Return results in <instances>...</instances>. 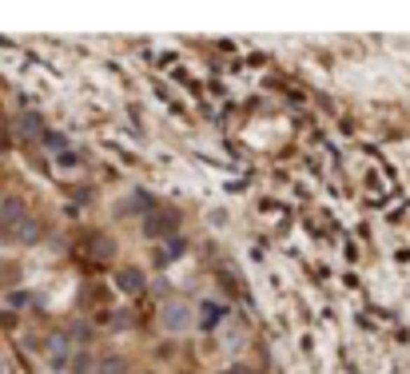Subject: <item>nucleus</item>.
<instances>
[{"instance_id":"39448f33","label":"nucleus","mask_w":410,"mask_h":374,"mask_svg":"<svg viewBox=\"0 0 410 374\" xmlns=\"http://www.w3.org/2000/svg\"><path fill=\"white\" fill-rule=\"evenodd\" d=\"M72 374H92V354H88V350H76V359H72Z\"/></svg>"},{"instance_id":"9b49d317","label":"nucleus","mask_w":410,"mask_h":374,"mask_svg":"<svg viewBox=\"0 0 410 374\" xmlns=\"http://www.w3.org/2000/svg\"><path fill=\"white\" fill-rule=\"evenodd\" d=\"M0 370H4V366H0Z\"/></svg>"},{"instance_id":"1a4fd4ad","label":"nucleus","mask_w":410,"mask_h":374,"mask_svg":"<svg viewBox=\"0 0 410 374\" xmlns=\"http://www.w3.org/2000/svg\"><path fill=\"white\" fill-rule=\"evenodd\" d=\"M60 167H68V172L76 167V155H72V151H64V155H60Z\"/></svg>"},{"instance_id":"9d476101","label":"nucleus","mask_w":410,"mask_h":374,"mask_svg":"<svg viewBox=\"0 0 410 374\" xmlns=\"http://www.w3.org/2000/svg\"><path fill=\"white\" fill-rule=\"evenodd\" d=\"M219 374H247V370H239V366H235V370H219Z\"/></svg>"},{"instance_id":"20e7f679","label":"nucleus","mask_w":410,"mask_h":374,"mask_svg":"<svg viewBox=\"0 0 410 374\" xmlns=\"http://www.w3.org/2000/svg\"><path fill=\"white\" fill-rule=\"evenodd\" d=\"M116 287L128 291V295H136V291L144 287V271H139V267H120V271H116Z\"/></svg>"},{"instance_id":"0eeeda50","label":"nucleus","mask_w":410,"mask_h":374,"mask_svg":"<svg viewBox=\"0 0 410 374\" xmlns=\"http://www.w3.org/2000/svg\"><path fill=\"white\" fill-rule=\"evenodd\" d=\"M100 374H124V362L120 359H104L100 362Z\"/></svg>"},{"instance_id":"6e6552de","label":"nucleus","mask_w":410,"mask_h":374,"mask_svg":"<svg viewBox=\"0 0 410 374\" xmlns=\"http://www.w3.org/2000/svg\"><path fill=\"white\" fill-rule=\"evenodd\" d=\"M44 144L56 148V151H64V136H60V132H44Z\"/></svg>"},{"instance_id":"f03ea898","label":"nucleus","mask_w":410,"mask_h":374,"mask_svg":"<svg viewBox=\"0 0 410 374\" xmlns=\"http://www.w3.org/2000/svg\"><path fill=\"white\" fill-rule=\"evenodd\" d=\"M172 227H175V215L172 212H156L144 219V235L151 239H163V235H172Z\"/></svg>"},{"instance_id":"7ed1b4c3","label":"nucleus","mask_w":410,"mask_h":374,"mask_svg":"<svg viewBox=\"0 0 410 374\" xmlns=\"http://www.w3.org/2000/svg\"><path fill=\"white\" fill-rule=\"evenodd\" d=\"M227 319V307L224 303H203V311H199V331H215V326Z\"/></svg>"},{"instance_id":"423d86ee","label":"nucleus","mask_w":410,"mask_h":374,"mask_svg":"<svg viewBox=\"0 0 410 374\" xmlns=\"http://www.w3.org/2000/svg\"><path fill=\"white\" fill-rule=\"evenodd\" d=\"M20 132H25V136H36V132H40V116L25 112V116H20Z\"/></svg>"},{"instance_id":"f257e3e1","label":"nucleus","mask_w":410,"mask_h":374,"mask_svg":"<svg viewBox=\"0 0 410 374\" xmlns=\"http://www.w3.org/2000/svg\"><path fill=\"white\" fill-rule=\"evenodd\" d=\"M191 326H196L191 307H184V303H168V307H163V331H168V335H184Z\"/></svg>"}]
</instances>
